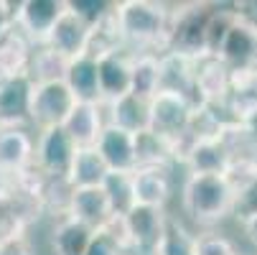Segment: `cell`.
<instances>
[{
    "instance_id": "obj_1",
    "label": "cell",
    "mask_w": 257,
    "mask_h": 255,
    "mask_svg": "<svg viewBox=\"0 0 257 255\" xmlns=\"http://www.w3.org/2000/svg\"><path fill=\"white\" fill-rule=\"evenodd\" d=\"M77 105H79L77 95L71 92L69 84H64L59 79H51V82L41 84L33 92L31 118L36 123H41V125H49V130L51 128H64Z\"/></svg>"
},
{
    "instance_id": "obj_2",
    "label": "cell",
    "mask_w": 257,
    "mask_h": 255,
    "mask_svg": "<svg viewBox=\"0 0 257 255\" xmlns=\"http://www.w3.org/2000/svg\"><path fill=\"white\" fill-rule=\"evenodd\" d=\"M232 204V189L224 176H196L189 187V207L199 217H219Z\"/></svg>"
},
{
    "instance_id": "obj_3",
    "label": "cell",
    "mask_w": 257,
    "mask_h": 255,
    "mask_svg": "<svg viewBox=\"0 0 257 255\" xmlns=\"http://www.w3.org/2000/svg\"><path fill=\"white\" fill-rule=\"evenodd\" d=\"M189 123V105L178 92H161L153 105L148 125L156 130V135H171L183 130V125Z\"/></svg>"
},
{
    "instance_id": "obj_4",
    "label": "cell",
    "mask_w": 257,
    "mask_h": 255,
    "mask_svg": "<svg viewBox=\"0 0 257 255\" xmlns=\"http://www.w3.org/2000/svg\"><path fill=\"white\" fill-rule=\"evenodd\" d=\"M99 153L112 171H120V174L127 171L138 161L133 133L120 130V128H107L99 138Z\"/></svg>"
},
{
    "instance_id": "obj_5",
    "label": "cell",
    "mask_w": 257,
    "mask_h": 255,
    "mask_svg": "<svg viewBox=\"0 0 257 255\" xmlns=\"http://www.w3.org/2000/svg\"><path fill=\"white\" fill-rule=\"evenodd\" d=\"M112 174L107 166V161L102 158L99 151L94 148H82L77 151L74 161H71V181L79 189H92V187H104L107 176Z\"/></svg>"
},
{
    "instance_id": "obj_6",
    "label": "cell",
    "mask_w": 257,
    "mask_h": 255,
    "mask_svg": "<svg viewBox=\"0 0 257 255\" xmlns=\"http://www.w3.org/2000/svg\"><path fill=\"white\" fill-rule=\"evenodd\" d=\"M74 140L66 133V128H51L44 138L41 145V161L46 168L51 171H66L71 168V161H74Z\"/></svg>"
},
{
    "instance_id": "obj_7",
    "label": "cell",
    "mask_w": 257,
    "mask_h": 255,
    "mask_svg": "<svg viewBox=\"0 0 257 255\" xmlns=\"http://www.w3.org/2000/svg\"><path fill=\"white\" fill-rule=\"evenodd\" d=\"M31 84L26 77H13L0 84V120H18L31 113Z\"/></svg>"
},
{
    "instance_id": "obj_8",
    "label": "cell",
    "mask_w": 257,
    "mask_h": 255,
    "mask_svg": "<svg viewBox=\"0 0 257 255\" xmlns=\"http://www.w3.org/2000/svg\"><path fill=\"white\" fill-rule=\"evenodd\" d=\"M51 41H54L56 51L64 56L79 54L87 44V23L82 18H77L71 11H66L61 16V21L56 23V28L51 31Z\"/></svg>"
},
{
    "instance_id": "obj_9",
    "label": "cell",
    "mask_w": 257,
    "mask_h": 255,
    "mask_svg": "<svg viewBox=\"0 0 257 255\" xmlns=\"http://www.w3.org/2000/svg\"><path fill=\"white\" fill-rule=\"evenodd\" d=\"M257 28L252 26H242V23H234L227 33V39L222 44V54L227 61L237 64V66H244L249 64L254 56H257Z\"/></svg>"
},
{
    "instance_id": "obj_10",
    "label": "cell",
    "mask_w": 257,
    "mask_h": 255,
    "mask_svg": "<svg viewBox=\"0 0 257 255\" xmlns=\"http://www.w3.org/2000/svg\"><path fill=\"white\" fill-rule=\"evenodd\" d=\"M71 207H74V214L82 225H97L102 222L109 207V197L104 192V187H92V189H77L74 199H71Z\"/></svg>"
},
{
    "instance_id": "obj_11",
    "label": "cell",
    "mask_w": 257,
    "mask_h": 255,
    "mask_svg": "<svg viewBox=\"0 0 257 255\" xmlns=\"http://www.w3.org/2000/svg\"><path fill=\"white\" fill-rule=\"evenodd\" d=\"M125 222H127V230L130 235L145 245V247H151L156 245L158 240H163V227H161V217L156 212V207H145V204H135V209L125 217Z\"/></svg>"
},
{
    "instance_id": "obj_12",
    "label": "cell",
    "mask_w": 257,
    "mask_h": 255,
    "mask_svg": "<svg viewBox=\"0 0 257 255\" xmlns=\"http://www.w3.org/2000/svg\"><path fill=\"white\" fill-rule=\"evenodd\" d=\"M120 21H122V28L133 36H156L163 26V16L161 11H156L153 6H145V3H127L120 13Z\"/></svg>"
},
{
    "instance_id": "obj_13",
    "label": "cell",
    "mask_w": 257,
    "mask_h": 255,
    "mask_svg": "<svg viewBox=\"0 0 257 255\" xmlns=\"http://www.w3.org/2000/svg\"><path fill=\"white\" fill-rule=\"evenodd\" d=\"M69 87L82 100L97 97L99 95V64L94 59H77L69 66Z\"/></svg>"
},
{
    "instance_id": "obj_14",
    "label": "cell",
    "mask_w": 257,
    "mask_h": 255,
    "mask_svg": "<svg viewBox=\"0 0 257 255\" xmlns=\"http://www.w3.org/2000/svg\"><path fill=\"white\" fill-rule=\"evenodd\" d=\"M64 13H66L64 6L56 3V0H31V3L23 6V18H26L28 28L36 33L54 31Z\"/></svg>"
},
{
    "instance_id": "obj_15",
    "label": "cell",
    "mask_w": 257,
    "mask_h": 255,
    "mask_svg": "<svg viewBox=\"0 0 257 255\" xmlns=\"http://www.w3.org/2000/svg\"><path fill=\"white\" fill-rule=\"evenodd\" d=\"M99 90L115 95L117 100L133 92V71L120 59H102L99 61Z\"/></svg>"
},
{
    "instance_id": "obj_16",
    "label": "cell",
    "mask_w": 257,
    "mask_h": 255,
    "mask_svg": "<svg viewBox=\"0 0 257 255\" xmlns=\"http://www.w3.org/2000/svg\"><path fill=\"white\" fill-rule=\"evenodd\" d=\"M148 115H151V110L145 107V102L130 92V95L120 97L115 105V128L127 130V133H138L148 123Z\"/></svg>"
},
{
    "instance_id": "obj_17",
    "label": "cell",
    "mask_w": 257,
    "mask_h": 255,
    "mask_svg": "<svg viewBox=\"0 0 257 255\" xmlns=\"http://www.w3.org/2000/svg\"><path fill=\"white\" fill-rule=\"evenodd\" d=\"M104 192H107V197H109V207H112V212H120V214H125V217H127V214L135 209V204H138L133 181H130L125 174H120V171H112V174L107 176Z\"/></svg>"
},
{
    "instance_id": "obj_18",
    "label": "cell",
    "mask_w": 257,
    "mask_h": 255,
    "mask_svg": "<svg viewBox=\"0 0 257 255\" xmlns=\"http://www.w3.org/2000/svg\"><path fill=\"white\" fill-rule=\"evenodd\" d=\"M66 133L71 135L74 143H89L94 135H97V128H99V118H97V110L89 105V102H79L74 107V113L69 115L66 120Z\"/></svg>"
},
{
    "instance_id": "obj_19",
    "label": "cell",
    "mask_w": 257,
    "mask_h": 255,
    "mask_svg": "<svg viewBox=\"0 0 257 255\" xmlns=\"http://www.w3.org/2000/svg\"><path fill=\"white\" fill-rule=\"evenodd\" d=\"M133 187H135V199L138 204L145 207H156L168 197V181L163 174L158 171H143L133 179Z\"/></svg>"
},
{
    "instance_id": "obj_20",
    "label": "cell",
    "mask_w": 257,
    "mask_h": 255,
    "mask_svg": "<svg viewBox=\"0 0 257 255\" xmlns=\"http://www.w3.org/2000/svg\"><path fill=\"white\" fill-rule=\"evenodd\" d=\"M191 166L196 168V176H222L227 153L216 143H199L191 151Z\"/></svg>"
},
{
    "instance_id": "obj_21",
    "label": "cell",
    "mask_w": 257,
    "mask_h": 255,
    "mask_svg": "<svg viewBox=\"0 0 257 255\" xmlns=\"http://www.w3.org/2000/svg\"><path fill=\"white\" fill-rule=\"evenodd\" d=\"M28 151L31 143L21 130H0V166H21Z\"/></svg>"
},
{
    "instance_id": "obj_22",
    "label": "cell",
    "mask_w": 257,
    "mask_h": 255,
    "mask_svg": "<svg viewBox=\"0 0 257 255\" xmlns=\"http://www.w3.org/2000/svg\"><path fill=\"white\" fill-rule=\"evenodd\" d=\"M89 242H92L89 227L82 222H71L56 235V247L61 255H87Z\"/></svg>"
},
{
    "instance_id": "obj_23",
    "label": "cell",
    "mask_w": 257,
    "mask_h": 255,
    "mask_svg": "<svg viewBox=\"0 0 257 255\" xmlns=\"http://www.w3.org/2000/svg\"><path fill=\"white\" fill-rule=\"evenodd\" d=\"M161 79V69L153 64V61H140L135 69H133V95L135 97H145L156 90Z\"/></svg>"
},
{
    "instance_id": "obj_24",
    "label": "cell",
    "mask_w": 257,
    "mask_h": 255,
    "mask_svg": "<svg viewBox=\"0 0 257 255\" xmlns=\"http://www.w3.org/2000/svg\"><path fill=\"white\" fill-rule=\"evenodd\" d=\"M206 33H209V21L204 16H191V18L183 21V26L178 31V41L183 46L194 49V46L206 44Z\"/></svg>"
},
{
    "instance_id": "obj_25",
    "label": "cell",
    "mask_w": 257,
    "mask_h": 255,
    "mask_svg": "<svg viewBox=\"0 0 257 255\" xmlns=\"http://www.w3.org/2000/svg\"><path fill=\"white\" fill-rule=\"evenodd\" d=\"M234 212H237V217H242L247 225L257 220V176L249 181V184H244L242 192L237 194Z\"/></svg>"
},
{
    "instance_id": "obj_26",
    "label": "cell",
    "mask_w": 257,
    "mask_h": 255,
    "mask_svg": "<svg viewBox=\"0 0 257 255\" xmlns=\"http://www.w3.org/2000/svg\"><path fill=\"white\" fill-rule=\"evenodd\" d=\"M69 8H71V13H74L77 18H82L89 26V23L99 21L107 13L109 6L104 3V0H74V3H69Z\"/></svg>"
},
{
    "instance_id": "obj_27",
    "label": "cell",
    "mask_w": 257,
    "mask_h": 255,
    "mask_svg": "<svg viewBox=\"0 0 257 255\" xmlns=\"http://www.w3.org/2000/svg\"><path fill=\"white\" fill-rule=\"evenodd\" d=\"M163 255H196V250L191 247V242L183 237L181 232L171 230L163 237Z\"/></svg>"
},
{
    "instance_id": "obj_28",
    "label": "cell",
    "mask_w": 257,
    "mask_h": 255,
    "mask_svg": "<svg viewBox=\"0 0 257 255\" xmlns=\"http://www.w3.org/2000/svg\"><path fill=\"white\" fill-rule=\"evenodd\" d=\"M87 255H120V245H117V240L112 235L99 232V235L92 237Z\"/></svg>"
},
{
    "instance_id": "obj_29",
    "label": "cell",
    "mask_w": 257,
    "mask_h": 255,
    "mask_svg": "<svg viewBox=\"0 0 257 255\" xmlns=\"http://www.w3.org/2000/svg\"><path fill=\"white\" fill-rule=\"evenodd\" d=\"M196 255H234L232 245L222 237H209V240H201L199 247H196Z\"/></svg>"
},
{
    "instance_id": "obj_30",
    "label": "cell",
    "mask_w": 257,
    "mask_h": 255,
    "mask_svg": "<svg viewBox=\"0 0 257 255\" xmlns=\"http://www.w3.org/2000/svg\"><path fill=\"white\" fill-rule=\"evenodd\" d=\"M244 123H247V130H249V133H252V135L257 138V110H249V113H247V120H244Z\"/></svg>"
},
{
    "instance_id": "obj_31",
    "label": "cell",
    "mask_w": 257,
    "mask_h": 255,
    "mask_svg": "<svg viewBox=\"0 0 257 255\" xmlns=\"http://www.w3.org/2000/svg\"><path fill=\"white\" fill-rule=\"evenodd\" d=\"M249 232H252V235H254V240H257V220H254V222H249Z\"/></svg>"
},
{
    "instance_id": "obj_32",
    "label": "cell",
    "mask_w": 257,
    "mask_h": 255,
    "mask_svg": "<svg viewBox=\"0 0 257 255\" xmlns=\"http://www.w3.org/2000/svg\"><path fill=\"white\" fill-rule=\"evenodd\" d=\"M0 36H3V18H0Z\"/></svg>"
}]
</instances>
